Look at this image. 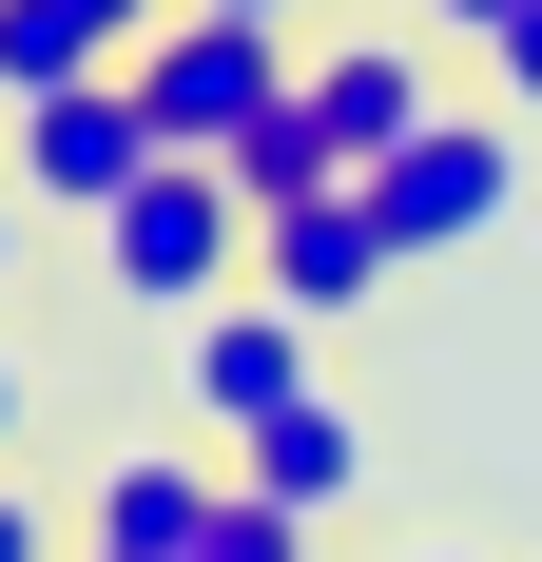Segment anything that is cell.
Returning <instances> with one entry per match:
<instances>
[{"mask_svg": "<svg viewBox=\"0 0 542 562\" xmlns=\"http://www.w3.org/2000/svg\"><path fill=\"white\" fill-rule=\"evenodd\" d=\"M310 98V58L271 40V20H156V40H136V116H156V156H252L271 116Z\"/></svg>", "mask_w": 542, "mask_h": 562, "instance_id": "1", "label": "cell"}, {"mask_svg": "<svg viewBox=\"0 0 542 562\" xmlns=\"http://www.w3.org/2000/svg\"><path fill=\"white\" fill-rule=\"evenodd\" d=\"M233 252H252V194H233L214 156H156V175L98 214V272L136 291V311H214V291H233Z\"/></svg>", "mask_w": 542, "mask_h": 562, "instance_id": "2", "label": "cell"}, {"mask_svg": "<svg viewBox=\"0 0 542 562\" xmlns=\"http://www.w3.org/2000/svg\"><path fill=\"white\" fill-rule=\"evenodd\" d=\"M504 194H523V116H427L407 156H369V214H387V252H465V233H504Z\"/></svg>", "mask_w": 542, "mask_h": 562, "instance_id": "3", "label": "cell"}, {"mask_svg": "<svg viewBox=\"0 0 542 562\" xmlns=\"http://www.w3.org/2000/svg\"><path fill=\"white\" fill-rule=\"evenodd\" d=\"M136 175H156V116H136V78L20 98V194H39V214H116Z\"/></svg>", "mask_w": 542, "mask_h": 562, "instance_id": "4", "label": "cell"}, {"mask_svg": "<svg viewBox=\"0 0 542 562\" xmlns=\"http://www.w3.org/2000/svg\"><path fill=\"white\" fill-rule=\"evenodd\" d=\"M174 369H194V427H214V447H252L271 407H310V311H271V291H214Z\"/></svg>", "mask_w": 542, "mask_h": 562, "instance_id": "5", "label": "cell"}, {"mask_svg": "<svg viewBox=\"0 0 542 562\" xmlns=\"http://www.w3.org/2000/svg\"><path fill=\"white\" fill-rule=\"evenodd\" d=\"M407 272V252H387V214H369V175H349V194H291V214H252V291L271 311H369V291Z\"/></svg>", "mask_w": 542, "mask_h": 562, "instance_id": "6", "label": "cell"}, {"mask_svg": "<svg viewBox=\"0 0 542 562\" xmlns=\"http://www.w3.org/2000/svg\"><path fill=\"white\" fill-rule=\"evenodd\" d=\"M233 524V465H174V447H116L98 505H78V562H214Z\"/></svg>", "mask_w": 542, "mask_h": 562, "instance_id": "7", "label": "cell"}, {"mask_svg": "<svg viewBox=\"0 0 542 562\" xmlns=\"http://www.w3.org/2000/svg\"><path fill=\"white\" fill-rule=\"evenodd\" d=\"M427 116H445V78H427V40H387V20H369V40H329V58H310V136H329L349 175H369V156H407Z\"/></svg>", "mask_w": 542, "mask_h": 562, "instance_id": "8", "label": "cell"}, {"mask_svg": "<svg viewBox=\"0 0 542 562\" xmlns=\"http://www.w3.org/2000/svg\"><path fill=\"white\" fill-rule=\"evenodd\" d=\"M156 20H174V0H0V116H20V98H78V78H136Z\"/></svg>", "mask_w": 542, "mask_h": 562, "instance_id": "9", "label": "cell"}, {"mask_svg": "<svg viewBox=\"0 0 542 562\" xmlns=\"http://www.w3.org/2000/svg\"><path fill=\"white\" fill-rule=\"evenodd\" d=\"M233 485H252V505H291V524H329V505H349V485H369V427H349V407H271V427H252V447H233Z\"/></svg>", "mask_w": 542, "mask_h": 562, "instance_id": "10", "label": "cell"}, {"mask_svg": "<svg viewBox=\"0 0 542 562\" xmlns=\"http://www.w3.org/2000/svg\"><path fill=\"white\" fill-rule=\"evenodd\" d=\"M214 562H310V524H291V505H252V485H233V524H214Z\"/></svg>", "mask_w": 542, "mask_h": 562, "instance_id": "11", "label": "cell"}, {"mask_svg": "<svg viewBox=\"0 0 542 562\" xmlns=\"http://www.w3.org/2000/svg\"><path fill=\"white\" fill-rule=\"evenodd\" d=\"M485 78H504V116H542V0H523V20L485 40Z\"/></svg>", "mask_w": 542, "mask_h": 562, "instance_id": "12", "label": "cell"}, {"mask_svg": "<svg viewBox=\"0 0 542 562\" xmlns=\"http://www.w3.org/2000/svg\"><path fill=\"white\" fill-rule=\"evenodd\" d=\"M0 562H58V524H39V505H20V485H0Z\"/></svg>", "mask_w": 542, "mask_h": 562, "instance_id": "13", "label": "cell"}, {"mask_svg": "<svg viewBox=\"0 0 542 562\" xmlns=\"http://www.w3.org/2000/svg\"><path fill=\"white\" fill-rule=\"evenodd\" d=\"M174 20H271V40H291V20H310V0H174Z\"/></svg>", "mask_w": 542, "mask_h": 562, "instance_id": "14", "label": "cell"}, {"mask_svg": "<svg viewBox=\"0 0 542 562\" xmlns=\"http://www.w3.org/2000/svg\"><path fill=\"white\" fill-rule=\"evenodd\" d=\"M427 20H445V40H504V20H523V0H427Z\"/></svg>", "mask_w": 542, "mask_h": 562, "instance_id": "15", "label": "cell"}, {"mask_svg": "<svg viewBox=\"0 0 542 562\" xmlns=\"http://www.w3.org/2000/svg\"><path fill=\"white\" fill-rule=\"evenodd\" d=\"M0 272H20V175H0Z\"/></svg>", "mask_w": 542, "mask_h": 562, "instance_id": "16", "label": "cell"}, {"mask_svg": "<svg viewBox=\"0 0 542 562\" xmlns=\"http://www.w3.org/2000/svg\"><path fill=\"white\" fill-rule=\"evenodd\" d=\"M0 427H20V369H0Z\"/></svg>", "mask_w": 542, "mask_h": 562, "instance_id": "17", "label": "cell"}]
</instances>
